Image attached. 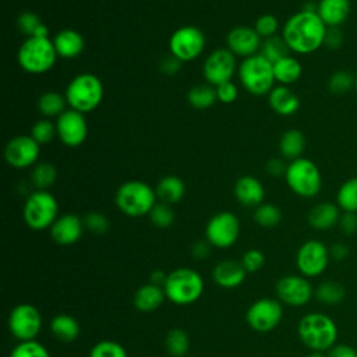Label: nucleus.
<instances>
[{
    "label": "nucleus",
    "instance_id": "1",
    "mask_svg": "<svg viewBox=\"0 0 357 357\" xmlns=\"http://www.w3.org/2000/svg\"><path fill=\"white\" fill-rule=\"evenodd\" d=\"M328 26L317 11L301 10L287 18L282 28V38L290 52L311 54L324 46Z\"/></svg>",
    "mask_w": 357,
    "mask_h": 357
},
{
    "label": "nucleus",
    "instance_id": "2",
    "mask_svg": "<svg viewBox=\"0 0 357 357\" xmlns=\"http://www.w3.org/2000/svg\"><path fill=\"white\" fill-rule=\"evenodd\" d=\"M300 340L312 351H326L336 344L337 326L322 312L305 314L297 326Z\"/></svg>",
    "mask_w": 357,
    "mask_h": 357
},
{
    "label": "nucleus",
    "instance_id": "3",
    "mask_svg": "<svg viewBox=\"0 0 357 357\" xmlns=\"http://www.w3.org/2000/svg\"><path fill=\"white\" fill-rule=\"evenodd\" d=\"M57 53L49 36H29L18 49L17 61L29 74H45L56 64Z\"/></svg>",
    "mask_w": 357,
    "mask_h": 357
},
{
    "label": "nucleus",
    "instance_id": "4",
    "mask_svg": "<svg viewBox=\"0 0 357 357\" xmlns=\"http://www.w3.org/2000/svg\"><path fill=\"white\" fill-rule=\"evenodd\" d=\"M156 191L145 181L130 180L123 183L116 191V206L130 218L149 215L156 204Z\"/></svg>",
    "mask_w": 357,
    "mask_h": 357
},
{
    "label": "nucleus",
    "instance_id": "5",
    "mask_svg": "<svg viewBox=\"0 0 357 357\" xmlns=\"http://www.w3.org/2000/svg\"><path fill=\"white\" fill-rule=\"evenodd\" d=\"M103 92V84L98 75L92 73H81L70 81L64 96L70 109L88 113L102 103Z\"/></svg>",
    "mask_w": 357,
    "mask_h": 357
},
{
    "label": "nucleus",
    "instance_id": "6",
    "mask_svg": "<svg viewBox=\"0 0 357 357\" xmlns=\"http://www.w3.org/2000/svg\"><path fill=\"white\" fill-rule=\"evenodd\" d=\"M166 298L177 305L195 303L204 291L202 276L190 268H177L167 273L163 284Z\"/></svg>",
    "mask_w": 357,
    "mask_h": 357
},
{
    "label": "nucleus",
    "instance_id": "7",
    "mask_svg": "<svg viewBox=\"0 0 357 357\" xmlns=\"http://www.w3.org/2000/svg\"><path fill=\"white\" fill-rule=\"evenodd\" d=\"M240 84L247 92L255 96L268 95L273 89V64L261 53L244 59L237 68Z\"/></svg>",
    "mask_w": 357,
    "mask_h": 357
},
{
    "label": "nucleus",
    "instance_id": "8",
    "mask_svg": "<svg viewBox=\"0 0 357 357\" xmlns=\"http://www.w3.org/2000/svg\"><path fill=\"white\" fill-rule=\"evenodd\" d=\"M284 180L287 187L301 198H314L322 188L319 167L308 158H298L287 165Z\"/></svg>",
    "mask_w": 357,
    "mask_h": 357
},
{
    "label": "nucleus",
    "instance_id": "9",
    "mask_svg": "<svg viewBox=\"0 0 357 357\" xmlns=\"http://www.w3.org/2000/svg\"><path fill=\"white\" fill-rule=\"evenodd\" d=\"M22 218L32 230L50 229L59 218V204L56 197L47 190H36L26 198L22 209Z\"/></svg>",
    "mask_w": 357,
    "mask_h": 357
},
{
    "label": "nucleus",
    "instance_id": "10",
    "mask_svg": "<svg viewBox=\"0 0 357 357\" xmlns=\"http://www.w3.org/2000/svg\"><path fill=\"white\" fill-rule=\"evenodd\" d=\"M205 47L204 32L194 25L177 28L169 39L170 54L181 63L195 60Z\"/></svg>",
    "mask_w": 357,
    "mask_h": 357
},
{
    "label": "nucleus",
    "instance_id": "11",
    "mask_svg": "<svg viewBox=\"0 0 357 357\" xmlns=\"http://www.w3.org/2000/svg\"><path fill=\"white\" fill-rule=\"evenodd\" d=\"M240 234L238 218L229 211H222L213 215L205 226V237L212 247L229 248Z\"/></svg>",
    "mask_w": 357,
    "mask_h": 357
},
{
    "label": "nucleus",
    "instance_id": "12",
    "mask_svg": "<svg viewBox=\"0 0 357 357\" xmlns=\"http://www.w3.org/2000/svg\"><path fill=\"white\" fill-rule=\"evenodd\" d=\"M42 328V317L38 308L29 303L15 305L8 315V329L20 342L35 340Z\"/></svg>",
    "mask_w": 357,
    "mask_h": 357
},
{
    "label": "nucleus",
    "instance_id": "13",
    "mask_svg": "<svg viewBox=\"0 0 357 357\" xmlns=\"http://www.w3.org/2000/svg\"><path fill=\"white\" fill-rule=\"evenodd\" d=\"M331 255L329 248L319 240H307L296 254V266L305 278H315L325 272Z\"/></svg>",
    "mask_w": 357,
    "mask_h": 357
},
{
    "label": "nucleus",
    "instance_id": "14",
    "mask_svg": "<svg viewBox=\"0 0 357 357\" xmlns=\"http://www.w3.org/2000/svg\"><path fill=\"white\" fill-rule=\"evenodd\" d=\"M283 317L282 303L276 298H258L255 300L245 312L247 324L251 329L259 333L269 332L275 329Z\"/></svg>",
    "mask_w": 357,
    "mask_h": 357
},
{
    "label": "nucleus",
    "instance_id": "15",
    "mask_svg": "<svg viewBox=\"0 0 357 357\" xmlns=\"http://www.w3.org/2000/svg\"><path fill=\"white\" fill-rule=\"evenodd\" d=\"M237 68L236 56L229 49H215L204 61L202 73L205 81L212 86H219L231 81Z\"/></svg>",
    "mask_w": 357,
    "mask_h": 357
},
{
    "label": "nucleus",
    "instance_id": "16",
    "mask_svg": "<svg viewBox=\"0 0 357 357\" xmlns=\"http://www.w3.org/2000/svg\"><path fill=\"white\" fill-rule=\"evenodd\" d=\"M276 294L280 303L290 307H301L312 298L314 289L305 276L286 275L278 280Z\"/></svg>",
    "mask_w": 357,
    "mask_h": 357
},
{
    "label": "nucleus",
    "instance_id": "17",
    "mask_svg": "<svg viewBox=\"0 0 357 357\" xmlns=\"http://www.w3.org/2000/svg\"><path fill=\"white\" fill-rule=\"evenodd\" d=\"M56 131L64 145L71 148L79 146L88 135V124L84 113L68 107L56 119Z\"/></svg>",
    "mask_w": 357,
    "mask_h": 357
},
{
    "label": "nucleus",
    "instance_id": "18",
    "mask_svg": "<svg viewBox=\"0 0 357 357\" xmlns=\"http://www.w3.org/2000/svg\"><path fill=\"white\" fill-rule=\"evenodd\" d=\"M40 145L31 135L13 137L4 148L6 162L15 169H26L38 163Z\"/></svg>",
    "mask_w": 357,
    "mask_h": 357
},
{
    "label": "nucleus",
    "instance_id": "19",
    "mask_svg": "<svg viewBox=\"0 0 357 357\" xmlns=\"http://www.w3.org/2000/svg\"><path fill=\"white\" fill-rule=\"evenodd\" d=\"M227 49L234 54L240 57H250L257 53H259L261 49V36L257 33L254 26L240 25L233 28L226 38Z\"/></svg>",
    "mask_w": 357,
    "mask_h": 357
},
{
    "label": "nucleus",
    "instance_id": "20",
    "mask_svg": "<svg viewBox=\"0 0 357 357\" xmlns=\"http://www.w3.org/2000/svg\"><path fill=\"white\" fill-rule=\"evenodd\" d=\"M84 220L75 213L59 216L50 226V237L59 245H71L77 243L84 233Z\"/></svg>",
    "mask_w": 357,
    "mask_h": 357
},
{
    "label": "nucleus",
    "instance_id": "21",
    "mask_svg": "<svg viewBox=\"0 0 357 357\" xmlns=\"http://www.w3.org/2000/svg\"><path fill=\"white\" fill-rule=\"evenodd\" d=\"M234 197L241 205L257 208L264 201L265 188L258 178L252 176H243L234 184Z\"/></svg>",
    "mask_w": 357,
    "mask_h": 357
},
{
    "label": "nucleus",
    "instance_id": "22",
    "mask_svg": "<svg viewBox=\"0 0 357 357\" xmlns=\"http://www.w3.org/2000/svg\"><path fill=\"white\" fill-rule=\"evenodd\" d=\"M245 275L247 271L243 266V264L233 259L220 261L219 264L215 265L212 271V278L215 283L225 289H233L240 286L244 282Z\"/></svg>",
    "mask_w": 357,
    "mask_h": 357
},
{
    "label": "nucleus",
    "instance_id": "23",
    "mask_svg": "<svg viewBox=\"0 0 357 357\" xmlns=\"http://www.w3.org/2000/svg\"><path fill=\"white\" fill-rule=\"evenodd\" d=\"M340 215L342 213L337 204L324 201V202H318L310 209L307 220L312 229L324 231L336 226L339 223Z\"/></svg>",
    "mask_w": 357,
    "mask_h": 357
},
{
    "label": "nucleus",
    "instance_id": "24",
    "mask_svg": "<svg viewBox=\"0 0 357 357\" xmlns=\"http://www.w3.org/2000/svg\"><path fill=\"white\" fill-rule=\"evenodd\" d=\"M350 0H319L317 3V14L329 26H340L350 15Z\"/></svg>",
    "mask_w": 357,
    "mask_h": 357
},
{
    "label": "nucleus",
    "instance_id": "25",
    "mask_svg": "<svg viewBox=\"0 0 357 357\" xmlns=\"http://www.w3.org/2000/svg\"><path fill=\"white\" fill-rule=\"evenodd\" d=\"M52 40H53L57 56L63 59L78 57L85 47L82 35L73 28H66L59 31Z\"/></svg>",
    "mask_w": 357,
    "mask_h": 357
},
{
    "label": "nucleus",
    "instance_id": "26",
    "mask_svg": "<svg viewBox=\"0 0 357 357\" xmlns=\"http://www.w3.org/2000/svg\"><path fill=\"white\" fill-rule=\"evenodd\" d=\"M268 103L275 113L284 117L294 114L300 107L298 96L286 85L273 86L268 93Z\"/></svg>",
    "mask_w": 357,
    "mask_h": 357
},
{
    "label": "nucleus",
    "instance_id": "27",
    "mask_svg": "<svg viewBox=\"0 0 357 357\" xmlns=\"http://www.w3.org/2000/svg\"><path fill=\"white\" fill-rule=\"evenodd\" d=\"M165 298H166V294H165L163 286L146 283L138 287V290L134 294L132 304L138 311L151 312L159 308L165 301Z\"/></svg>",
    "mask_w": 357,
    "mask_h": 357
},
{
    "label": "nucleus",
    "instance_id": "28",
    "mask_svg": "<svg viewBox=\"0 0 357 357\" xmlns=\"http://www.w3.org/2000/svg\"><path fill=\"white\" fill-rule=\"evenodd\" d=\"M305 142V137L300 130L289 128L282 134L279 139V152L283 159L291 162L303 156Z\"/></svg>",
    "mask_w": 357,
    "mask_h": 357
},
{
    "label": "nucleus",
    "instance_id": "29",
    "mask_svg": "<svg viewBox=\"0 0 357 357\" xmlns=\"http://www.w3.org/2000/svg\"><path fill=\"white\" fill-rule=\"evenodd\" d=\"M156 197L160 199V202L165 204H176L181 201V198L185 194V185L184 181L177 176H165L159 180L156 185Z\"/></svg>",
    "mask_w": 357,
    "mask_h": 357
},
{
    "label": "nucleus",
    "instance_id": "30",
    "mask_svg": "<svg viewBox=\"0 0 357 357\" xmlns=\"http://www.w3.org/2000/svg\"><path fill=\"white\" fill-rule=\"evenodd\" d=\"M273 74H275V81L279 82V85L289 86L290 84H294L301 77L303 67L296 57L289 54L278 60L276 63H273Z\"/></svg>",
    "mask_w": 357,
    "mask_h": 357
},
{
    "label": "nucleus",
    "instance_id": "31",
    "mask_svg": "<svg viewBox=\"0 0 357 357\" xmlns=\"http://www.w3.org/2000/svg\"><path fill=\"white\" fill-rule=\"evenodd\" d=\"M50 332L61 342H73L79 335L78 321L68 314H59L50 321Z\"/></svg>",
    "mask_w": 357,
    "mask_h": 357
},
{
    "label": "nucleus",
    "instance_id": "32",
    "mask_svg": "<svg viewBox=\"0 0 357 357\" xmlns=\"http://www.w3.org/2000/svg\"><path fill=\"white\" fill-rule=\"evenodd\" d=\"M67 106V99L64 95L56 92V91H47L42 93L38 99V110L45 119L50 117H59Z\"/></svg>",
    "mask_w": 357,
    "mask_h": 357
},
{
    "label": "nucleus",
    "instance_id": "33",
    "mask_svg": "<svg viewBox=\"0 0 357 357\" xmlns=\"http://www.w3.org/2000/svg\"><path fill=\"white\" fill-rule=\"evenodd\" d=\"M187 100L188 103L198 110H205L209 109L215 105L218 100L216 95V88L212 86L211 84H197L194 85L188 93H187Z\"/></svg>",
    "mask_w": 357,
    "mask_h": 357
},
{
    "label": "nucleus",
    "instance_id": "34",
    "mask_svg": "<svg viewBox=\"0 0 357 357\" xmlns=\"http://www.w3.org/2000/svg\"><path fill=\"white\" fill-rule=\"evenodd\" d=\"M315 298L325 305H337L346 297L344 287L335 280H325L314 290Z\"/></svg>",
    "mask_w": 357,
    "mask_h": 357
},
{
    "label": "nucleus",
    "instance_id": "35",
    "mask_svg": "<svg viewBox=\"0 0 357 357\" xmlns=\"http://www.w3.org/2000/svg\"><path fill=\"white\" fill-rule=\"evenodd\" d=\"M336 204L343 212L357 213V176L340 184L336 192Z\"/></svg>",
    "mask_w": 357,
    "mask_h": 357
},
{
    "label": "nucleus",
    "instance_id": "36",
    "mask_svg": "<svg viewBox=\"0 0 357 357\" xmlns=\"http://www.w3.org/2000/svg\"><path fill=\"white\" fill-rule=\"evenodd\" d=\"M57 178V169L50 162H38L31 172V183L36 190H49Z\"/></svg>",
    "mask_w": 357,
    "mask_h": 357
},
{
    "label": "nucleus",
    "instance_id": "37",
    "mask_svg": "<svg viewBox=\"0 0 357 357\" xmlns=\"http://www.w3.org/2000/svg\"><path fill=\"white\" fill-rule=\"evenodd\" d=\"M17 26L28 38L29 36H49L47 26L32 11L21 13L17 18Z\"/></svg>",
    "mask_w": 357,
    "mask_h": 357
},
{
    "label": "nucleus",
    "instance_id": "38",
    "mask_svg": "<svg viewBox=\"0 0 357 357\" xmlns=\"http://www.w3.org/2000/svg\"><path fill=\"white\" fill-rule=\"evenodd\" d=\"M259 53L273 64L278 60L289 56L290 49H289V46L286 45V42L282 36L275 35V36L264 39V42L261 45V49H259Z\"/></svg>",
    "mask_w": 357,
    "mask_h": 357
},
{
    "label": "nucleus",
    "instance_id": "39",
    "mask_svg": "<svg viewBox=\"0 0 357 357\" xmlns=\"http://www.w3.org/2000/svg\"><path fill=\"white\" fill-rule=\"evenodd\" d=\"M165 344L167 351L174 357H183L187 354L190 349V337L188 333L180 328L170 329L166 333Z\"/></svg>",
    "mask_w": 357,
    "mask_h": 357
},
{
    "label": "nucleus",
    "instance_id": "40",
    "mask_svg": "<svg viewBox=\"0 0 357 357\" xmlns=\"http://www.w3.org/2000/svg\"><path fill=\"white\" fill-rule=\"evenodd\" d=\"M354 89V75L347 70H336L328 79V91L332 95L342 96Z\"/></svg>",
    "mask_w": 357,
    "mask_h": 357
},
{
    "label": "nucleus",
    "instance_id": "41",
    "mask_svg": "<svg viewBox=\"0 0 357 357\" xmlns=\"http://www.w3.org/2000/svg\"><path fill=\"white\" fill-rule=\"evenodd\" d=\"M254 220L262 227H275L282 220V211L275 204L262 202L254 211Z\"/></svg>",
    "mask_w": 357,
    "mask_h": 357
},
{
    "label": "nucleus",
    "instance_id": "42",
    "mask_svg": "<svg viewBox=\"0 0 357 357\" xmlns=\"http://www.w3.org/2000/svg\"><path fill=\"white\" fill-rule=\"evenodd\" d=\"M151 223L159 229H167L174 222V212L169 204L156 202L149 212Z\"/></svg>",
    "mask_w": 357,
    "mask_h": 357
},
{
    "label": "nucleus",
    "instance_id": "43",
    "mask_svg": "<svg viewBox=\"0 0 357 357\" xmlns=\"http://www.w3.org/2000/svg\"><path fill=\"white\" fill-rule=\"evenodd\" d=\"M39 145L42 144H49L56 135V124L52 123L49 119H40L33 126L31 127V134H29Z\"/></svg>",
    "mask_w": 357,
    "mask_h": 357
},
{
    "label": "nucleus",
    "instance_id": "44",
    "mask_svg": "<svg viewBox=\"0 0 357 357\" xmlns=\"http://www.w3.org/2000/svg\"><path fill=\"white\" fill-rule=\"evenodd\" d=\"M89 357H127V351L114 340H100L92 346Z\"/></svg>",
    "mask_w": 357,
    "mask_h": 357
},
{
    "label": "nucleus",
    "instance_id": "45",
    "mask_svg": "<svg viewBox=\"0 0 357 357\" xmlns=\"http://www.w3.org/2000/svg\"><path fill=\"white\" fill-rule=\"evenodd\" d=\"M10 357H50L47 349L38 340L20 342L10 353Z\"/></svg>",
    "mask_w": 357,
    "mask_h": 357
},
{
    "label": "nucleus",
    "instance_id": "46",
    "mask_svg": "<svg viewBox=\"0 0 357 357\" xmlns=\"http://www.w3.org/2000/svg\"><path fill=\"white\" fill-rule=\"evenodd\" d=\"M254 29L257 31V33L266 39L271 36H275L278 29H279V21L276 18V15L273 14H262L257 18L255 24H254Z\"/></svg>",
    "mask_w": 357,
    "mask_h": 357
},
{
    "label": "nucleus",
    "instance_id": "47",
    "mask_svg": "<svg viewBox=\"0 0 357 357\" xmlns=\"http://www.w3.org/2000/svg\"><path fill=\"white\" fill-rule=\"evenodd\" d=\"M84 226L93 234H105L110 229L109 219L100 212H89L84 216Z\"/></svg>",
    "mask_w": 357,
    "mask_h": 357
},
{
    "label": "nucleus",
    "instance_id": "48",
    "mask_svg": "<svg viewBox=\"0 0 357 357\" xmlns=\"http://www.w3.org/2000/svg\"><path fill=\"white\" fill-rule=\"evenodd\" d=\"M243 266L248 272H257L265 265V255L257 248H251L243 254V258L240 261Z\"/></svg>",
    "mask_w": 357,
    "mask_h": 357
},
{
    "label": "nucleus",
    "instance_id": "49",
    "mask_svg": "<svg viewBox=\"0 0 357 357\" xmlns=\"http://www.w3.org/2000/svg\"><path fill=\"white\" fill-rule=\"evenodd\" d=\"M216 95H218V100L222 103H231L237 99L238 95V89L236 86L234 82L227 81L225 84H220L219 86H216Z\"/></svg>",
    "mask_w": 357,
    "mask_h": 357
},
{
    "label": "nucleus",
    "instance_id": "50",
    "mask_svg": "<svg viewBox=\"0 0 357 357\" xmlns=\"http://www.w3.org/2000/svg\"><path fill=\"white\" fill-rule=\"evenodd\" d=\"M340 231L346 236H353L357 233V213L356 212H343L337 223Z\"/></svg>",
    "mask_w": 357,
    "mask_h": 357
},
{
    "label": "nucleus",
    "instance_id": "51",
    "mask_svg": "<svg viewBox=\"0 0 357 357\" xmlns=\"http://www.w3.org/2000/svg\"><path fill=\"white\" fill-rule=\"evenodd\" d=\"M343 43V32L340 26H329L326 29L324 46H326L331 50H337Z\"/></svg>",
    "mask_w": 357,
    "mask_h": 357
},
{
    "label": "nucleus",
    "instance_id": "52",
    "mask_svg": "<svg viewBox=\"0 0 357 357\" xmlns=\"http://www.w3.org/2000/svg\"><path fill=\"white\" fill-rule=\"evenodd\" d=\"M328 357H357V350L346 343H336L328 350Z\"/></svg>",
    "mask_w": 357,
    "mask_h": 357
},
{
    "label": "nucleus",
    "instance_id": "53",
    "mask_svg": "<svg viewBox=\"0 0 357 357\" xmlns=\"http://www.w3.org/2000/svg\"><path fill=\"white\" fill-rule=\"evenodd\" d=\"M181 67V61L178 59H176L174 56H166L160 60L159 63V68L162 73L167 74V75H174Z\"/></svg>",
    "mask_w": 357,
    "mask_h": 357
},
{
    "label": "nucleus",
    "instance_id": "54",
    "mask_svg": "<svg viewBox=\"0 0 357 357\" xmlns=\"http://www.w3.org/2000/svg\"><path fill=\"white\" fill-rule=\"evenodd\" d=\"M268 174L273 176V177H279V176H283L284 177V173H286V169H287V165H284V162L279 158H272L266 162V166H265Z\"/></svg>",
    "mask_w": 357,
    "mask_h": 357
},
{
    "label": "nucleus",
    "instance_id": "55",
    "mask_svg": "<svg viewBox=\"0 0 357 357\" xmlns=\"http://www.w3.org/2000/svg\"><path fill=\"white\" fill-rule=\"evenodd\" d=\"M350 250L344 243H335L329 247V255L335 261H343L347 258Z\"/></svg>",
    "mask_w": 357,
    "mask_h": 357
},
{
    "label": "nucleus",
    "instance_id": "56",
    "mask_svg": "<svg viewBox=\"0 0 357 357\" xmlns=\"http://www.w3.org/2000/svg\"><path fill=\"white\" fill-rule=\"evenodd\" d=\"M209 250H211V244H209L208 240H205V241H197V243L192 245L191 252H192L194 258H197V259H204V258L208 257Z\"/></svg>",
    "mask_w": 357,
    "mask_h": 357
},
{
    "label": "nucleus",
    "instance_id": "57",
    "mask_svg": "<svg viewBox=\"0 0 357 357\" xmlns=\"http://www.w3.org/2000/svg\"><path fill=\"white\" fill-rule=\"evenodd\" d=\"M166 278H167V275L163 272V271H160V269H158V271H153L152 273H151V283H153V284H159V286H163L165 284V280H166Z\"/></svg>",
    "mask_w": 357,
    "mask_h": 357
},
{
    "label": "nucleus",
    "instance_id": "58",
    "mask_svg": "<svg viewBox=\"0 0 357 357\" xmlns=\"http://www.w3.org/2000/svg\"><path fill=\"white\" fill-rule=\"evenodd\" d=\"M307 357H328L324 354V351H312L311 354H308Z\"/></svg>",
    "mask_w": 357,
    "mask_h": 357
},
{
    "label": "nucleus",
    "instance_id": "59",
    "mask_svg": "<svg viewBox=\"0 0 357 357\" xmlns=\"http://www.w3.org/2000/svg\"><path fill=\"white\" fill-rule=\"evenodd\" d=\"M354 91H356V93H357V73L354 74Z\"/></svg>",
    "mask_w": 357,
    "mask_h": 357
}]
</instances>
